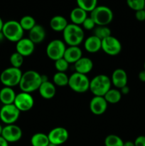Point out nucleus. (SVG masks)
<instances>
[{"label": "nucleus", "instance_id": "f257e3e1", "mask_svg": "<svg viewBox=\"0 0 145 146\" xmlns=\"http://www.w3.org/2000/svg\"><path fill=\"white\" fill-rule=\"evenodd\" d=\"M41 83V74L34 70H28L23 73L18 86L21 91L31 94L38 91Z\"/></svg>", "mask_w": 145, "mask_h": 146}, {"label": "nucleus", "instance_id": "f03ea898", "mask_svg": "<svg viewBox=\"0 0 145 146\" xmlns=\"http://www.w3.org/2000/svg\"><path fill=\"white\" fill-rule=\"evenodd\" d=\"M63 41L68 46H78L84 41L85 33L84 29L79 25L74 24H68L63 31Z\"/></svg>", "mask_w": 145, "mask_h": 146}, {"label": "nucleus", "instance_id": "7ed1b4c3", "mask_svg": "<svg viewBox=\"0 0 145 146\" xmlns=\"http://www.w3.org/2000/svg\"><path fill=\"white\" fill-rule=\"evenodd\" d=\"M110 78L105 74L95 76L90 81V91L94 96H104L111 88Z\"/></svg>", "mask_w": 145, "mask_h": 146}, {"label": "nucleus", "instance_id": "20e7f679", "mask_svg": "<svg viewBox=\"0 0 145 146\" xmlns=\"http://www.w3.org/2000/svg\"><path fill=\"white\" fill-rule=\"evenodd\" d=\"M1 32L4 34L5 39L11 42H18L24 38V29L19 21L16 20H9L4 22Z\"/></svg>", "mask_w": 145, "mask_h": 146}, {"label": "nucleus", "instance_id": "39448f33", "mask_svg": "<svg viewBox=\"0 0 145 146\" xmlns=\"http://www.w3.org/2000/svg\"><path fill=\"white\" fill-rule=\"evenodd\" d=\"M90 17L93 19L96 26H107L114 18L113 11L107 6H97L90 12Z\"/></svg>", "mask_w": 145, "mask_h": 146}, {"label": "nucleus", "instance_id": "423d86ee", "mask_svg": "<svg viewBox=\"0 0 145 146\" xmlns=\"http://www.w3.org/2000/svg\"><path fill=\"white\" fill-rule=\"evenodd\" d=\"M90 81L87 75L74 72L69 76L68 86L74 92L78 94H83L90 89Z\"/></svg>", "mask_w": 145, "mask_h": 146}, {"label": "nucleus", "instance_id": "0eeeda50", "mask_svg": "<svg viewBox=\"0 0 145 146\" xmlns=\"http://www.w3.org/2000/svg\"><path fill=\"white\" fill-rule=\"evenodd\" d=\"M22 74L21 68L9 67L5 68L0 74V81L4 86L13 88L18 86Z\"/></svg>", "mask_w": 145, "mask_h": 146}, {"label": "nucleus", "instance_id": "6e6552de", "mask_svg": "<svg viewBox=\"0 0 145 146\" xmlns=\"http://www.w3.org/2000/svg\"><path fill=\"white\" fill-rule=\"evenodd\" d=\"M66 49V44L63 41L58 38L52 40L48 44L45 49L46 55L52 61H56L63 58L64 53Z\"/></svg>", "mask_w": 145, "mask_h": 146}, {"label": "nucleus", "instance_id": "1a4fd4ad", "mask_svg": "<svg viewBox=\"0 0 145 146\" xmlns=\"http://www.w3.org/2000/svg\"><path fill=\"white\" fill-rule=\"evenodd\" d=\"M20 113L14 104L3 105L0 109V120L6 125L14 124L18 121Z\"/></svg>", "mask_w": 145, "mask_h": 146}, {"label": "nucleus", "instance_id": "9d476101", "mask_svg": "<svg viewBox=\"0 0 145 146\" xmlns=\"http://www.w3.org/2000/svg\"><path fill=\"white\" fill-rule=\"evenodd\" d=\"M14 104L20 112L28 111L32 109L34 106V97L31 96V94L21 91L16 94Z\"/></svg>", "mask_w": 145, "mask_h": 146}, {"label": "nucleus", "instance_id": "9b49d317", "mask_svg": "<svg viewBox=\"0 0 145 146\" xmlns=\"http://www.w3.org/2000/svg\"><path fill=\"white\" fill-rule=\"evenodd\" d=\"M101 49L109 56H117L122 51V44L118 38L109 36L102 40Z\"/></svg>", "mask_w": 145, "mask_h": 146}, {"label": "nucleus", "instance_id": "f8f14e48", "mask_svg": "<svg viewBox=\"0 0 145 146\" xmlns=\"http://www.w3.org/2000/svg\"><path fill=\"white\" fill-rule=\"evenodd\" d=\"M23 135V132L21 128L18 125L15 124L6 125L3 127L1 136L9 143H16L21 139Z\"/></svg>", "mask_w": 145, "mask_h": 146}, {"label": "nucleus", "instance_id": "ddd939ff", "mask_svg": "<svg viewBox=\"0 0 145 146\" xmlns=\"http://www.w3.org/2000/svg\"><path fill=\"white\" fill-rule=\"evenodd\" d=\"M48 137L51 143L59 146L67 142L69 138V133L66 128L56 127L50 131Z\"/></svg>", "mask_w": 145, "mask_h": 146}, {"label": "nucleus", "instance_id": "4468645a", "mask_svg": "<svg viewBox=\"0 0 145 146\" xmlns=\"http://www.w3.org/2000/svg\"><path fill=\"white\" fill-rule=\"evenodd\" d=\"M108 104L103 96H94L90 101V110L92 114L100 115L107 109Z\"/></svg>", "mask_w": 145, "mask_h": 146}, {"label": "nucleus", "instance_id": "2eb2a0df", "mask_svg": "<svg viewBox=\"0 0 145 146\" xmlns=\"http://www.w3.org/2000/svg\"><path fill=\"white\" fill-rule=\"evenodd\" d=\"M35 50V44L28 38H22L16 44V51L24 57L29 56Z\"/></svg>", "mask_w": 145, "mask_h": 146}, {"label": "nucleus", "instance_id": "dca6fc26", "mask_svg": "<svg viewBox=\"0 0 145 146\" xmlns=\"http://www.w3.org/2000/svg\"><path fill=\"white\" fill-rule=\"evenodd\" d=\"M111 82L117 89L123 88L127 85L128 76L126 71L122 68H117L113 71L111 76Z\"/></svg>", "mask_w": 145, "mask_h": 146}, {"label": "nucleus", "instance_id": "f3484780", "mask_svg": "<svg viewBox=\"0 0 145 146\" xmlns=\"http://www.w3.org/2000/svg\"><path fill=\"white\" fill-rule=\"evenodd\" d=\"M28 38L34 43V44H38L44 41L45 39L46 32L43 26L40 24H36L29 31H28Z\"/></svg>", "mask_w": 145, "mask_h": 146}, {"label": "nucleus", "instance_id": "a211bd4d", "mask_svg": "<svg viewBox=\"0 0 145 146\" xmlns=\"http://www.w3.org/2000/svg\"><path fill=\"white\" fill-rule=\"evenodd\" d=\"M38 92L40 96L44 99L49 100L53 98L56 94V86L53 82L49 81H44L41 83L39 88H38Z\"/></svg>", "mask_w": 145, "mask_h": 146}, {"label": "nucleus", "instance_id": "6ab92c4d", "mask_svg": "<svg viewBox=\"0 0 145 146\" xmlns=\"http://www.w3.org/2000/svg\"><path fill=\"white\" fill-rule=\"evenodd\" d=\"M75 72L87 75L93 68V62L88 57H81L77 62L74 64Z\"/></svg>", "mask_w": 145, "mask_h": 146}, {"label": "nucleus", "instance_id": "aec40b11", "mask_svg": "<svg viewBox=\"0 0 145 146\" xmlns=\"http://www.w3.org/2000/svg\"><path fill=\"white\" fill-rule=\"evenodd\" d=\"M82 57V51L78 46L66 47L63 58L68 61L69 64H75L80 58Z\"/></svg>", "mask_w": 145, "mask_h": 146}, {"label": "nucleus", "instance_id": "412c9836", "mask_svg": "<svg viewBox=\"0 0 145 146\" xmlns=\"http://www.w3.org/2000/svg\"><path fill=\"white\" fill-rule=\"evenodd\" d=\"M85 49L90 54H95L101 50L102 47V40L95 36L92 35L88 37L84 41Z\"/></svg>", "mask_w": 145, "mask_h": 146}, {"label": "nucleus", "instance_id": "4be33fe9", "mask_svg": "<svg viewBox=\"0 0 145 146\" xmlns=\"http://www.w3.org/2000/svg\"><path fill=\"white\" fill-rule=\"evenodd\" d=\"M15 91L11 87L4 86L0 90V102L3 105L13 104L16 98Z\"/></svg>", "mask_w": 145, "mask_h": 146}, {"label": "nucleus", "instance_id": "5701e85b", "mask_svg": "<svg viewBox=\"0 0 145 146\" xmlns=\"http://www.w3.org/2000/svg\"><path fill=\"white\" fill-rule=\"evenodd\" d=\"M50 27L51 29L53 30L56 32H61L63 31L65 27L68 26V20L65 17L61 15H56L53 17L50 20Z\"/></svg>", "mask_w": 145, "mask_h": 146}, {"label": "nucleus", "instance_id": "b1692460", "mask_svg": "<svg viewBox=\"0 0 145 146\" xmlns=\"http://www.w3.org/2000/svg\"><path fill=\"white\" fill-rule=\"evenodd\" d=\"M87 17H88V12L78 7L72 9V11L70 13V19H71V22L72 24H76V25H82Z\"/></svg>", "mask_w": 145, "mask_h": 146}, {"label": "nucleus", "instance_id": "393cba45", "mask_svg": "<svg viewBox=\"0 0 145 146\" xmlns=\"http://www.w3.org/2000/svg\"><path fill=\"white\" fill-rule=\"evenodd\" d=\"M30 141L32 146H48L50 143L48 135L44 133H36L34 134Z\"/></svg>", "mask_w": 145, "mask_h": 146}, {"label": "nucleus", "instance_id": "a878e982", "mask_svg": "<svg viewBox=\"0 0 145 146\" xmlns=\"http://www.w3.org/2000/svg\"><path fill=\"white\" fill-rule=\"evenodd\" d=\"M103 97L106 100L107 104H116L120 101L122 98V94L117 88H111Z\"/></svg>", "mask_w": 145, "mask_h": 146}, {"label": "nucleus", "instance_id": "bb28decb", "mask_svg": "<svg viewBox=\"0 0 145 146\" xmlns=\"http://www.w3.org/2000/svg\"><path fill=\"white\" fill-rule=\"evenodd\" d=\"M69 76L67 75L66 73L64 72H56L53 76V83L55 84V86L65 87L68 86Z\"/></svg>", "mask_w": 145, "mask_h": 146}, {"label": "nucleus", "instance_id": "cd10ccee", "mask_svg": "<svg viewBox=\"0 0 145 146\" xmlns=\"http://www.w3.org/2000/svg\"><path fill=\"white\" fill-rule=\"evenodd\" d=\"M93 35L102 40L112 35V32L107 26H96L93 29Z\"/></svg>", "mask_w": 145, "mask_h": 146}, {"label": "nucleus", "instance_id": "c85d7f7f", "mask_svg": "<svg viewBox=\"0 0 145 146\" xmlns=\"http://www.w3.org/2000/svg\"><path fill=\"white\" fill-rule=\"evenodd\" d=\"M78 7L87 12H91L98 6V0H76Z\"/></svg>", "mask_w": 145, "mask_h": 146}, {"label": "nucleus", "instance_id": "c756f323", "mask_svg": "<svg viewBox=\"0 0 145 146\" xmlns=\"http://www.w3.org/2000/svg\"><path fill=\"white\" fill-rule=\"evenodd\" d=\"M21 27L24 31H29L36 25V20L33 17L30 15H26L21 17L19 21Z\"/></svg>", "mask_w": 145, "mask_h": 146}, {"label": "nucleus", "instance_id": "7c9ffc66", "mask_svg": "<svg viewBox=\"0 0 145 146\" xmlns=\"http://www.w3.org/2000/svg\"><path fill=\"white\" fill-rule=\"evenodd\" d=\"M105 146H123L124 141L122 138L115 134H110L105 138Z\"/></svg>", "mask_w": 145, "mask_h": 146}, {"label": "nucleus", "instance_id": "2f4dec72", "mask_svg": "<svg viewBox=\"0 0 145 146\" xmlns=\"http://www.w3.org/2000/svg\"><path fill=\"white\" fill-rule=\"evenodd\" d=\"M24 58L23 56L18 54V52H14L10 56L9 61L11 64V66L14 67V68H20L22 66L23 64H24Z\"/></svg>", "mask_w": 145, "mask_h": 146}, {"label": "nucleus", "instance_id": "473e14b6", "mask_svg": "<svg viewBox=\"0 0 145 146\" xmlns=\"http://www.w3.org/2000/svg\"><path fill=\"white\" fill-rule=\"evenodd\" d=\"M126 1L128 7L135 11L144 8L145 0H127Z\"/></svg>", "mask_w": 145, "mask_h": 146}, {"label": "nucleus", "instance_id": "72a5a7b5", "mask_svg": "<svg viewBox=\"0 0 145 146\" xmlns=\"http://www.w3.org/2000/svg\"><path fill=\"white\" fill-rule=\"evenodd\" d=\"M54 66H55V68L56 69L57 72L65 73L68 71V67H69V64H68V61L65 58H61L55 61Z\"/></svg>", "mask_w": 145, "mask_h": 146}, {"label": "nucleus", "instance_id": "f704fd0d", "mask_svg": "<svg viewBox=\"0 0 145 146\" xmlns=\"http://www.w3.org/2000/svg\"><path fill=\"white\" fill-rule=\"evenodd\" d=\"M82 26L83 29L90 31V30H93L95 28L96 24H95V21H93V19L90 17H88L86 18V19L82 24Z\"/></svg>", "mask_w": 145, "mask_h": 146}, {"label": "nucleus", "instance_id": "c9c22d12", "mask_svg": "<svg viewBox=\"0 0 145 146\" xmlns=\"http://www.w3.org/2000/svg\"><path fill=\"white\" fill-rule=\"evenodd\" d=\"M135 18L139 21H145V10L141 9L135 11Z\"/></svg>", "mask_w": 145, "mask_h": 146}, {"label": "nucleus", "instance_id": "e433bc0d", "mask_svg": "<svg viewBox=\"0 0 145 146\" xmlns=\"http://www.w3.org/2000/svg\"><path fill=\"white\" fill-rule=\"evenodd\" d=\"M135 146H145V135H139L134 141Z\"/></svg>", "mask_w": 145, "mask_h": 146}, {"label": "nucleus", "instance_id": "4c0bfd02", "mask_svg": "<svg viewBox=\"0 0 145 146\" xmlns=\"http://www.w3.org/2000/svg\"><path fill=\"white\" fill-rule=\"evenodd\" d=\"M119 91H120L121 94H124V95H127V94H128L129 93V91H130V89H129V86H128L127 85L125 86H124L123 88H120V89H119Z\"/></svg>", "mask_w": 145, "mask_h": 146}, {"label": "nucleus", "instance_id": "58836bf2", "mask_svg": "<svg viewBox=\"0 0 145 146\" xmlns=\"http://www.w3.org/2000/svg\"><path fill=\"white\" fill-rule=\"evenodd\" d=\"M138 78L142 82H145V70H142L138 74Z\"/></svg>", "mask_w": 145, "mask_h": 146}, {"label": "nucleus", "instance_id": "ea45409f", "mask_svg": "<svg viewBox=\"0 0 145 146\" xmlns=\"http://www.w3.org/2000/svg\"><path fill=\"white\" fill-rule=\"evenodd\" d=\"M0 146H9V143L1 135H0Z\"/></svg>", "mask_w": 145, "mask_h": 146}, {"label": "nucleus", "instance_id": "a19ab883", "mask_svg": "<svg viewBox=\"0 0 145 146\" xmlns=\"http://www.w3.org/2000/svg\"><path fill=\"white\" fill-rule=\"evenodd\" d=\"M123 146H135L134 143L132 142V141H126V142H124Z\"/></svg>", "mask_w": 145, "mask_h": 146}, {"label": "nucleus", "instance_id": "79ce46f5", "mask_svg": "<svg viewBox=\"0 0 145 146\" xmlns=\"http://www.w3.org/2000/svg\"><path fill=\"white\" fill-rule=\"evenodd\" d=\"M4 22L3 21L2 19L1 18V17H0V31H2V29H3V26H4Z\"/></svg>", "mask_w": 145, "mask_h": 146}, {"label": "nucleus", "instance_id": "37998d69", "mask_svg": "<svg viewBox=\"0 0 145 146\" xmlns=\"http://www.w3.org/2000/svg\"><path fill=\"white\" fill-rule=\"evenodd\" d=\"M4 39H5V37H4L3 33L1 32V31H0V43L2 42V41H4Z\"/></svg>", "mask_w": 145, "mask_h": 146}, {"label": "nucleus", "instance_id": "c03bdc74", "mask_svg": "<svg viewBox=\"0 0 145 146\" xmlns=\"http://www.w3.org/2000/svg\"><path fill=\"white\" fill-rule=\"evenodd\" d=\"M2 129H3V127L2 125L0 124V135H1V132H2Z\"/></svg>", "mask_w": 145, "mask_h": 146}, {"label": "nucleus", "instance_id": "a18cd8bd", "mask_svg": "<svg viewBox=\"0 0 145 146\" xmlns=\"http://www.w3.org/2000/svg\"><path fill=\"white\" fill-rule=\"evenodd\" d=\"M48 146H58V145H54V144H53V143H50L49 144H48Z\"/></svg>", "mask_w": 145, "mask_h": 146}, {"label": "nucleus", "instance_id": "49530a36", "mask_svg": "<svg viewBox=\"0 0 145 146\" xmlns=\"http://www.w3.org/2000/svg\"><path fill=\"white\" fill-rule=\"evenodd\" d=\"M144 69L145 70V62H144Z\"/></svg>", "mask_w": 145, "mask_h": 146}, {"label": "nucleus", "instance_id": "de8ad7c7", "mask_svg": "<svg viewBox=\"0 0 145 146\" xmlns=\"http://www.w3.org/2000/svg\"><path fill=\"white\" fill-rule=\"evenodd\" d=\"M144 10H145V5H144Z\"/></svg>", "mask_w": 145, "mask_h": 146}]
</instances>
